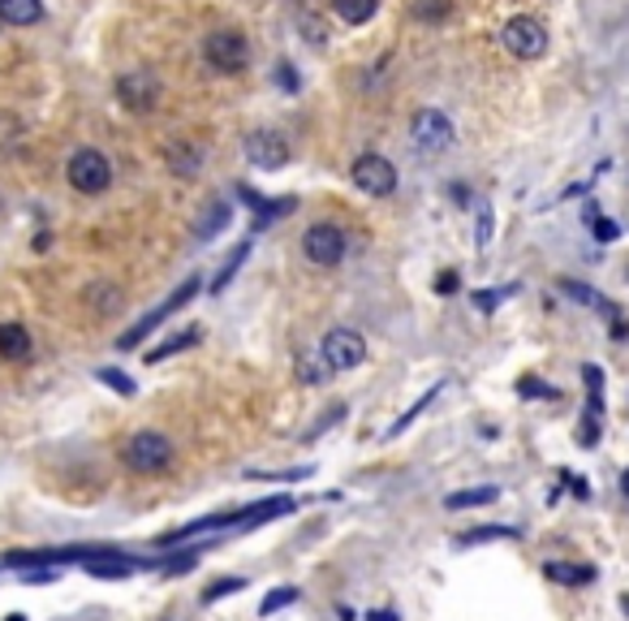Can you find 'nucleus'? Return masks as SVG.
Instances as JSON below:
<instances>
[{"mask_svg":"<svg viewBox=\"0 0 629 621\" xmlns=\"http://www.w3.org/2000/svg\"><path fill=\"white\" fill-rule=\"evenodd\" d=\"M199 290H203V281H199V276H186V281H181V285H177V290H173V294H168V298H164V303H159L156 310H147V315H143L139 324H130V328H125V333L117 337V350H139V341H147V337L156 333L159 324H164V319H168L173 310L186 307V303H190V298H195Z\"/></svg>","mask_w":629,"mask_h":621,"instance_id":"obj_1","label":"nucleus"},{"mask_svg":"<svg viewBox=\"0 0 629 621\" xmlns=\"http://www.w3.org/2000/svg\"><path fill=\"white\" fill-rule=\"evenodd\" d=\"M319 359L328 362V371L332 375H341V371H354V367H363L367 362V341H363V333L358 328H328L323 333V341H319Z\"/></svg>","mask_w":629,"mask_h":621,"instance_id":"obj_2","label":"nucleus"},{"mask_svg":"<svg viewBox=\"0 0 629 621\" xmlns=\"http://www.w3.org/2000/svg\"><path fill=\"white\" fill-rule=\"evenodd\" d=\"M121 458H125L130 470H139V475H159V470L173 466V440H168L164 432H134V436L125 440Z\"/></svg>","mask_w":629,"mask_h":621,"instance_id":"obj_3","label":"nucleus"},{"mask_svg":"<svg viewBox=\"0 0 629 621\" xmlns=\"http://www.w3.org/2000/svg\"><path fill=\"white\" fill-rule=\"evenodd\" d=\"M65 177H69V186L78 195H104L108 186H112V164L96 148H78V152L69 155V164H65Z\"/></svg>","mask_w":629,"mask_h":621,"instance_id":"obj_4","label":"nucleus"},{"mask_svg":"<svg viewBox=\"0 0 629 621\" xmlns=\"http://www.w3.org/2000/svg\"><path fill=\"white\" fill-rule=\"evenodd\" d=\"M302 251H307V259H311L314 268H336L345 259V251H350V238H345L341 225L319 220V225H311L302 233Z\"/></svg>","mask_w":629,"mask_h":621,"instance_id":"obj_5","label":"nucleus"},{"mask_svg":"<svg viewBox=\"0 0 629 621\" xmlns=\"http://www.w3.org/2000/svg\"><path fill=\"white\" fill-rule=\"evenodd\" d=\"M500 44L514 52L518 61H539V56L548 52V31H543V22H539V18L518 13V18H509V22H505Z\"/></svg>","mask_w":629,"mask_h":621,"instance_id":"obj_6","label":"nucleus"},{"mask_svg":"<svg viewBox=\"0 0 629 621\" xmlns=\"http://www.w3.org/2000/svg\"><path fill=\"white\" fill-rule=\"evenodd\" d=\"M203 56H208L211 69H220V74H238V69H246V61H251V44H246V35L242 31H211L208 40H203Z\"/></svg>","mask_w":629,"mask_h":621,"instance_id":"obj_7","label":"nucleus"},{"mask_svg":"<svg viewBox=\"0 0 629 621\" xmlns=\"http://www.w3.org/2000/svg\"><path fill=\"white\" fill-rule=\"evenodd\" d=\"M350 177H354V186H358L363 195H371V199H388V195L397 190V164L375 152L358 155L354 168H350Z\"/></svg>","mask_w":629,"mask_h":621,"instance_id":"obj_8","label":"nucleus"},{"mask_svg":"<svg viewBox=\"0 0 629 621\" xmlns=\"http://www.w3.org/2000/svg\"><path fill=\"white\" fill-rule=\"evenodd\" d=\"M159 91L164 87H159L156 69H125L117 78V100L125 103L130 112H156Z\"/></svg>","mask_w":629,"mask_h":621,"instance_id":"obj_9","label":"nucleus"},{"mask_svg":"<svg viewBox=\"0 0 629 621\" xmlns=\"http://www.w3.org/2000/svg\"><path fill=\"white\" fill-rule=\"evenodd\" d=\"M410 134H415L419 152L435 155L453 143V121L440 108H422V112H415V121H410Z\"/></svg>","mask_w":629,"mask_h":621,"instance_id":"obj_10","label":"nucleus"},{"mask_svg":"<svg viewBox=\"0 0 629 621\" xmlns=\"http://www.w3.org/2000/svg\"><path fill=\"white\" fill-rule=\"evenodd\" d=\"M582 380H586V418H582L577 440H582V445H595L599 432H604V367L586 362V367H582Z\"/></svg>","mask_w":629,"mask_h":621,"instance_id":"obj_11","label":"nucleus"},{"mask_svg":"<svg viewBox=\"0 0 629 621\" xmlns=\"http://www.w3.org/2000/svg\"><path fill=\"white\" fill-rule=\"evenodd\" d=\"M242 152L246 160L255 164V168H280V164H289V139L280 134V130H251L246 134V143H242Z\"/></svg>","mask_w":629,"mask_h":621,"instance_id":"obj_12","label":"nucleus"},{"mask_svg":"<svg viewBox=\"0 0 629 621\" xmlns=\"http://www.w3.org/2000/svg\"><path fill=\"white\" fill-rule=\"evenodd\" d=\"M561 294H565V298H574L577 307H591V310H599V315H608V319H617V303H613L608 294H599L595 285H582V281H561Z\"/></svg>","mask_w":629,"mask_h":621,"instance_id":"obj_13","label":"nucleus"},{"mask_svg":"<svg viewBox=\"0 0 629 621\" xmlns=\"http://www.w3.org/2000/svg\"><path fill=\"white\" fill-rule=\"evenodd\" d=\"M233 220V207L224 204V199H216V204L203 207V216L195 220V242H211L216 233H224V225Z\"/></svg>","mask_w":629,"mask_h":621,"instance_id":"obj_14","label":"nucleus"},{"mask_svg":"<svg viewBox=\"0 0 629 621\" xmlns=\"http://www.w3.org/2000/svg\"><path fill=\"white\" fill-rule=\"evenodd\" d=\"M40 18H44V0H0L4 26H35Z\"/></svg>","mask_w":629,"mask_h":621,"instance_id":"obj_15","label":"nucleus"},{"mask_svg":"<svg viewBox=\"0 0 629 621\" xmlns=\"http://www.w3.org/2000/svg\"><path fill=\"white\" fill-rule=\"evenodd\" d=\"M82 303L96 310V315H117L121 303H125V294H121V285H108V281H96V285H87V294H82Z\"/></svg>","mask_w":629,"mask_h":621,"instance_id":"obj_16","label":"nucleus"},{"mask_svg":"<svg viewBox=\"0 0 629 621\" xmlns=\"http://www.w3.org/2000/svg\"><path fill=\"white\" fill-rule=\"evenodd\" d=\"M500 497L496 483H478V488H462V492H449L444 497V510H478V505H492Z\"/></svg>","mask_w":629,"mask_h":621,"instance_id":"obj_17","label":"nucleus"},{"mask_svg":"<svg viewBox=\"0 0 629 621\" xmlns=\"http://www.w3.org/2000/svg\"><path fill=\"white\" fill-rule=\"evenodd\" d=\"M242 190V199L255 207V216H260V225H267L272 216H289L294 207H298V199H263L260 190H251V186H238Z\"/></svg>","mask_w":629,"mask_h":621,"instance_id":"obj_18","label":"nucleus"},{"mask_svg":"<svg viewBox=\"0 0 629 621\" xmlns=\"http://www.w3.org/2000/svg\"><path fill=\"white\" fill-rule=\"evenodd\" d=\"M31 355V333L22 324H0V359H26Z\"/></svg>","mask_w":629,"mask_h":621,"instance_id":"obj_19","label":"nucleus"},{"mask_svg":"<svg viewBox=\"0 0 629 621\" xmlns=\"http://www.w3.org/2000/svg\"><path fill=\"white\" fill-rule=\"evenodd\" d=\"M543 574L552 578V582H561V587H586L591 578H595V569L591 566H574V562H548Z\"/></svg>","mask_w":629,"mask_h":621,"instance_id":"obj_20","label":"nucleus"},{"mask_svg":"<svg viewBox=\"0 0 629 621\" xmlns=\"http://www.w3.org/2000/svg\"><path fill=\"white\" fill-rule=\"evenodd\" d=\"M332 9H336V18H341V22L363 26V22H371V18H375L379 0H332Z\"/></svg>","mask_w":629,"mask_h":621,"instance_id":"obj_21","label":"nucleus"},{"mask_svg":"<svg viewBox=\"0 0 629 621\" xmlns=\"http://www.w3.org/2000/svg\"><path fill=\"white\" fill-rule=\"evenodd\" d=\"M251 247H255V242H242V247H238L233 255L224 259V268H220V272L211 276V294H220V290H229V285H233V276H238V268H242V263L251 259Z\"/></svg>","mask_w":629,"mask_h":621,"instance_id":"obj_22","label":"nucleus"},{"mask_svg":"<svg viewBox=\"0 0 629 621\" xmlns=\"http://www.w3.org/2000/svg\"><path fill=\"white\" fill-rule=\"evenodd\" d=\"M199 337H203L199 328H186V333H177V337H168V341H164L159 350H152V355H147V362H164V359H173V355H181V350H190V346H195Z\"/></svg>","mask_w":629,"mask_h":621,"instance_id":"obj_23","label":"nucleus"},{"mask_svg":"<svg viewBox=\"0 0 629 621\" xmlns=\"http://www.w3.org/2000/svg\"><path fill=\"white\" fill-rule=\"evenodd\" d=\"M410 9H415L419 22H431V26H435V22H444V18L453 13V0H415Z\"/></svg>","mask_w":629,"mask_h":621,"instance_id":"obj_24","label":"nucleus"},{"mask_svg":"<svg viewBox=\"0 0 629 621\" xmlns=\"http://www.w3.org/2000/svg\"><path fill=\"white\" fill-rule=\"evenodd\" d=\"M514 294H518V285H505V290H474L471 303H474L478 310H487V315H492V310L500 307L505 298H514Z\"/></svg>","mask_w":629,"mask_h":621,"instance_id":"obj_25","label":"nucleus"},{"mask_svg":"<svg viewBox=\"0 0 629 621\" xmlns=\"http://www.w3.org/2000/svg\"><path fill=\"white\" fill-rule=\"evenodd\" d=\"M435 393H440V384H435V389H427V393H422L419 402H415L410 411H406V414H401V418H397V423H393V427H388V436H401V432H406V427H410V423H415V418H419V414L427 411L431 402H435Z\"/></svg>","mask_w":629,"mask_h":621,"instance_id":"obj_26","label":"nucleus"},{"mask_svg":"<svg viewBox=\"0 0 629 621\" xmlns=\"http://www.w3.org/2000/svg\"><path fill=\"white\" fill-rule=\"evenodd\" d=\"M518 531L514 526H474V531H466L462 535V544H483V540H514Z\"/></svg>","mask_w":629,"mask_h":621,"instance_id":"obj_27","label":"nucleus"},{"mask_svg":"<svg viewBox=\"0 0 629 621\" xmlns=\"http://www.w3.org/2000/svg\"><path fill=\"white\" fill-rule=\"evenodd\" d=\"M294 600H298V587H280V591H272V596L263 600V604H260V613H263V618H272L276 609H289Z\"/></svg>","mask_w":629,"mask_h":621,"instance_id":"obj_28","label":"nucleus"},{"mask_svg":"<svg viewBox=\"0 0 629 621\" xmlns=\"http://www.w3.org/2000/svg\"><path fill=\"white\" fill-rule=\"evenodd\" d=\"M492 233H496V220H492V207H487V211H478V225H474V247H478V251H487V247H492Z\"/></svg>","mask_w":629,"mask_h":621,"instance_id":"obj_29","label":"nucleus"},{"mask_svg":"<svg viewBox=\"0 0 629 621\" xmlns=\"http://www.w3.org/2000/svg\"><path fill=\"white\" fill-rule=\"evenodd\" d=\"M246 587V578H220L216 587L203 591V604H216V600H224V596H233V591H242Z\"/></svg>","mask_w":629,"mask_h":621,"instance_id":"obj_30","label":"nucleus"},{"mask_svg":"<svg viewBox=\"0 0 629 621\" xmlns=\"http://www.w3.org/2000/svg\"><path fill=\"white\" fill-rule=\"evenodd\" d=\"M168 164H173L181 177H195V173H199V155L195 152H177V148H173V152H168Z\"/></svg>","mask_w":629,"mask_h":621,"instance_id":"obj_31","label":"nucleus"},{"mask_svg":"<svg viewBox=\"0 0 629 621\" xmlns=\"http://www.w3.org/2000/svg\"><path fill=\"white\" fill-rule=\"evenodd\" d=\"M100 380H104L108 389H117L121 397H134V384H130V375H125V371H112V367H104V371H100Z\"/></svg>","mask_w":629,"mask_h":621,"instance_id":"obj_32","label":"nucleus"},{"mask_svg":"<svg viewBox=\"0 0 629 621\" xmlns=\"http://www.w3.org/2000/svg\"><path fill=\"white\" fill-rule=\"evenodd\" d=\"M586 225L595 229V238H599V242H617V233H621V229H617V220H604L599 211H595V216H591Z\"/></svg>","mask_w":629,"mask_h":621,"instance_id":"obj_33","label":"nucleus"},{"mask_svg":"<svg viewBox=\"0 0 629 621\" xmlns=\"http://www.w3.org/2000/svg\"><path fill=\"white\" fill-rule=\"evenodd\" d=\"M328 375H332V371H328V362L319 359H307L302 362V384H323V380H328Z\"/></svg>","mask_w":629,"mask_h":621,"instance_id":"obj_34","label":"nucleus"},{"mask_svg":"<svg viewBox=\"0 0 629 621\" xmlns=\"http://www.w3.org/2000/svg\"><path fill=\"white\" fill-rule=\"evenodd\" d=\"M518 393H522V397H556V389L539 384L534 375H526V380H518Z\"/></svg>","mask_w":629,"mask_h":621,"instance_id":"obj_35","label":"nucleus"},{"mask_svg":"<svg viewBox=\"0 0 629 621\" xmlns=\"http://www.w3.org/2000/svg\"><path fill=\"white\" fill-rule=\"evenodd\" d=\"M276 87H285V91H298L302 83H298V74H294V65L289 61H280L276 65Z\"/></svg>","mask_w":629,"mask_h":621,"instance_id":"obj_36","label":"nucleus"},{"mask_svg":"<svg viewBox=\"0 0 629 621\" xmlns=\"http://www.w3.org/2000/svg\"><path fill=\"white\" fill-rule=\"evenodd\" d=\"M435 290H440V294H449V290H457V272H444V276L435 281Z\"/></svg>","mask_w":629,"mask_h":621,"instance_id":"obj_37","label":"nucleus"},{"mask_svg":"<svg viewBox=\"0 0 629 621\" xmlns=\"http://www.w3.org/2000/svg\"><path fill=\"white\" fill-rule=\"evenodd\" d=\"M367 621H397V618H393V613H379V609H375V613H367Z\"/></svg>","mask_w":629,"mask_h":621,"instance_id":"obj_38","label":"nucleus"},{"mask_svg":"<svg viewBox=\"0 0 629 621\" xmlns=\"http://www.w3.org/2000/svg\"><path fill=\"white\" fill-rule=\"evenodd\" d=\"M4 621H26V618H22V613H9V618H4Z\"/></svg>","mask_w":629,"mask_h":621,"instance_id":"obj_39","label":"nucleus"}]
</instances>
